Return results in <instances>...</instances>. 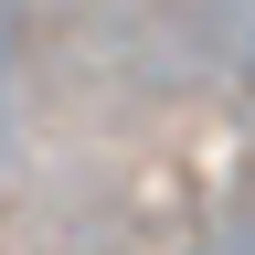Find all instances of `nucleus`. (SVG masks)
Wrapping results in <instances>:
<instances>
[{
	"label": "nucleus",
	"mask_w": 255,
	"mask_h": 255,
	"mask_svg": "<svg viewBox=\"0 0 255 255\" xmlns=\"http://www.w3.org/2000/svg\"><path fill=\"white\" fill-rule=\"evenodd\" d=\"M223 32H234V53L255 64V0H223Z\"/></svg>",
	"instance_id": "f257e3e1"
}]
</instances>
